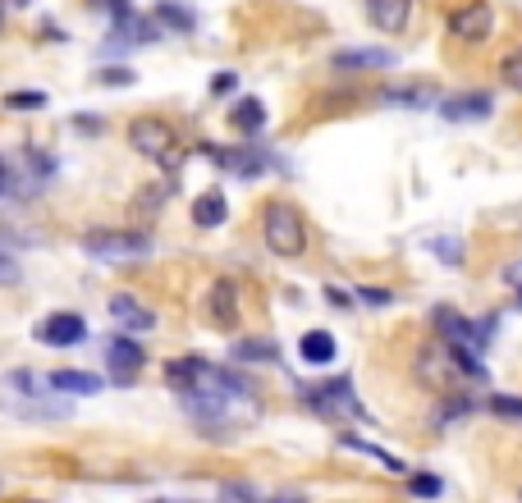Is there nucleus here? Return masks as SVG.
Wrapping results in <instances>:
<instances>
[{
    "mask_svg": "<svg viewBox=\"0 0 522 503\" xmlns=\"http://www.w3.org/2000/svg\"><path fill=\"white\" fill-rule=\"evenodd\" d=\"M165 380L179 389L184 407L202 421V426H225L229 407L252 403V385L239 371L211 366V362H202V357H179V362H170L165 366Z\"/></svg>",
    "mask_w": 522,
    "mask_h": 503,
    "instance_id": "1",
    "label": "nucleus"
},
{
    "mask_svg": "<svg viewBox=\"0 0 522 503\" xmlns=\"http://www.w3.org/2000/svg\"><path fill=\"white\" fill-rule=\"evenodd\" d=\"M413 375H417V385H422L426 394H435V398H458L463 394V380H468V375L458 371L449 343H440V339H426L422 348H417Z\"/></svg>",
    "mask_w": 522,
    "mask_h": 503,
    "instance_id": "2",
    "label": "nucleus"
},
{
    "mask_svg": "<svg viewBox=\"0 0 522 503\" xmlns=\"http://www.w3.org/2000/svg\"><path fill=\"white\" fill-rule=\"evenodd\" d=\"M261 238H266V247H271L275 257L294 261L307 252V225L303 215H298V206L289 202H266L261 206Z\"/></svg>",
    "mask_w": 522,
    "mask_h": 503,
    "instance_id": "3",
    "label": "nucleus"
},
{
    "mask_svg": "<svg viewBox=\"0 0 522 503\" xmlns=\"http://www.w3.org/2000/svg\"><path fill=\"white\" fill-rule=\"evenodd\" d=\"M83 252L92 261H106V266H129V261L152 257V238L138 234V229H92L83 238Z\"/></svg>",
    "mask_w": 522,
    "mask_h": 503,
    "instance_id": "4",
    "label": "nucleus"
},
{
    "mask_svg": "<svg viewBox=\"0 0 522 503\" xmlns=\"http://www.w3.org/2000/svg\"><path fill=\"white\" fill-rule=\"evenodd\" d=\"M445 28H449V42L468 46V51H481V46H490V37H495V5H490V0H463L458 10H449Z\"/></svg>",
    "mask_w": 522,
    "mask_h": 503,
    "instance_id": "5",
    "label": "nucleus"
},
{
    "mask_svg": "<svg viewBox=\"0 0 522 503\" xmlns=\"http://www.w3.org/2000/svg\"><path fill=\"white\" fill-rule=\"evenodd\" d=\"M129 142H133V151H142L147 161L165 165V170H174V165H179V133H174L161 115L133 119V124H129Z\"/></svg>",
    "mask_w": 522,
    "mask_h": 503,
    "instance_id": "6",
    "label": "nucleus"
},
{
    "mask_svg": "<svg viewBox=\"0 0 522 503\" xmlns=\"http://www.w3.org/2000/svg\"><path fill=\"white\" fill-rule=\"evenodd\" d=\"M303 398H307V407H312V412H321L326 421H358V417H367V412H362V403L353 398V385H348V380H326V385H312V389H303Z\"/></svg>",
    "mask_w": 522,
    "mask_h": 503,
    "instance_id": "7",
    "label": "nucleus"
},
{
    "mask_svg": "<svg viewBox=\"0 0 522 503\" xmlns=\"http://www.w3.org/2000/svg\"><path fill=\"white\" fill-rule=\"evenodd\" d=\"M431 325H435V339H445L449 348H458V353H468V357H486V339H481L477 321H468L463 311L435 307L431 311Z\"/></svg>",
    "mask_w": 522,
    "mask_h": 503,
    "instance_id": "8",
    "label": "nucleus"
},
{
    "mask_svg": "<svg viewBox=\"0 0 522 503\" xmlns=\"http://www.w3.org/2000/svg\"><path fill=\"white\" fill-rule=\"evenodd\" d=\"M435 110L449 124H481V119L495 115V97L490 92H454V97H445Z\"/></svg>",
    "mask_w": 522,
    "mask_h": 503,
    "instance_id": "9",
    "label": "nucleus"
},
{
    "mask_svg": "<svg viewBox=\"0 0 522 503\" xmlns=\"http://www.w3.org/2000/svg\"><path fill=\"white\" fill-rule=\"evenodd\" d=\"M399 65V55L385 51V46H348V51H335L330 69L339 74H371V69H394Z\"/></svg>",
    "mask_w": 522,
    "mask_h": 503,
    "instance_id": "10",
    "label": "nucleus"
},
{
    "mask_svg": "<svg viewBox=\"0 0 522 503\" xmlns=\"http://www.w3.org/2000/svg\"><path fill=\"white\" fill-rule=\"evenodd\" d=\"M37 339H42L46 348H74V343L87 339V321L78 311H55V316H46V321L37 325Z\"/></svg>",
    "mask_w": 522,
    "mask_h": 503,
    "instance_id": "11",
    "label": "nucleus"
},
{
    "mask_svg": "<svg viewBox=\"0 0 522 503\" xmlns=\"http://www.w3.org/2000/svg\"><path fill=\"white\" fill-rule=\"evenodd\" d=\"M367 19L376 33H408L413 0H367Z\"/></svg>",
    "mask_w": 522,
    "mask_h": 503,
    "instance_id": "12",
    "label": "nucleus"
},
{
    "mask_svg": "<svg viewBox=\"0 0 522 503\" xmlns=\"http://www.w3.org/2000/svg\"><path fill=\"white\" fill-rule=\"evenodd\" d=\"M110 321L129 334H147V330H156V311L142 307V302L129 298V293H115V298H110Z\"/></svg>",
    "mask_w": 522,
    "mask_h": 503,
    "instance_id": "13",
    "label": "nucleus"
},
{
    "mask_svg": "<svg viewBox=\"0 0 522 503\" xmlns=\"http://www.w3.org/2000/svg\"><path fill=\"white\" fill-rule=\"evenodd\" d=\"M381 101L385 106H403V110H431L445 97H440V87L435 83H394L381 92Z\"/></svg>",
    "mask_w": 522,
    "mask_h": 503,
    "instance_id": "14",
    "label": "nucleus"
},
{
    "mask_svg": "<svg viewBox=\"0 0 522 503\" xmlns=\"http://www.w3.org/2000/svg\"><path fill=\"white\" fill-rule=\"evenodd\" d=\"M106 362H110V371H115V380H120V385H129L133 375L142 371V362H147V357H142V348L133 339L115 334V339H106Z\"/></svg>",
    "mask_w": 522,
    "mask_h": 503,
    "instance_id": "15",
    "label": "nucleus"
},
{
    "mask_svg": "<svg viewBox=\"0 0 522 503\" xmlns=\"http://www.w3.org/2000/svg\"><path fill=\"white\" fill-rule=\"evenodd\" d=\"M207 307H211L216 330H234V325H239V284H234V279H216Z\"/></svg>",
    "mask_w": 522,
    "mask_h": 503,
    "instance_id": "16",
    "label": "nucleus"
},
{
    "mask_svg": "<svg viewBox=\"0 0 522 503\" xmlns=\"http://www.w3.org/2000/svg\"><path fill=\"white\" fill-rule=\"evenodd\" d=\"M46 385L55 389V394L65 398V394H74V398H87V394H101V375H92V371H51L46 375Z\"/></svg>",
    "mask_w": 522,
    "mask_h": 503,
    "instance_id": "17",
    "label": "nucleus"
},
{
    "mask_svg": "<svg viewBox=\"0 0 522 503\" xmlns=\"http://www.w3.org/2000/svg\"><path fill=\"white\" fill-rule=\"evenodd\" d=\"M298 357H303L307 366H330L339 357V343L330 330H307L303 339H298Z\"/></svg>",
    "mask_w": 522,
    "mask_h": 503,
    "instance_id": "18",
    "label": "nucleus"
},
{
    "mask_svg": "<svg viewBox=\"0 0 522 503\" xmlns=\"http://www.w3.org/2000/svg\"><path fill=\"white\" fill-rule=\"evenodd\" d=\"M193 225L197 229H216V225H225V215H229V202H225V193H216V188H207L202 197H193Z\"/></svg>",
    "mask_w": 522,
    "mask_h": 503,
    "instance_id": "19",
    "label": "nucleus"
},
{
    "mask_svg": "<svg viewBox=\"0 0 522 503\" xmlns=\"http://www.w3.org/2000/svg\"><path fill=\"white\" fill-rule=\"evenodd\" d=\"M207 156L220 165V170L239 174V179H257L261 165H266V161L257 156V151H216V147H207Z\"/></svg>",
    "mask_w": 522,
    "mask_h": 503,
    "instance_id": "20",
    "label": "nucleus"
},
{
    "mask_svg": "<svg viewBox=\"0 0 522 503\" xmlns=\"http://www.w3.org/2000/svg\"><path fill=\"white\" fill-rule=\"evenodd\" d=\"M115 37L120 42H129V46H138V42H156L161 37V28H156V19H147V14H124V19H115Z\"/></svg>",
    "mask_w": 522,
    "mask_h": 503,
    "instance_id": "21",
    "label": "nucleus"
},
{
    "mask_svg": "<svg viewBox=\"0 0 522 503\" xmlns=\"http://www.w3.org/2000/svg\"><path fill=\"white\" fill-rule=\"evenodd\" d=\"M229 357L234 362H243V366H266V362H280V348H275L271 339H239L234 348H229Z\"/></svg>",
    "mask_w": 522,
    "mask_h": 503,
    "instance_id": "22",
    "label": "nucleus"
},
{
    "mask_svg": "<svg viewBox=\"0 0 522 503\" xmlns=\"http://www.w3.org/2000/svg\"><path fill=\"white\" fill-rule=\"evenodd\" d=\"M229 124H234L239 133H248V138H252V133L266 129V106H261L257 97H243L239 106L229 110Z\"/></svg>",
    "mask_w": 522,
    "mask_h": 503,
    "instance_id": "23",
    "label": "nucleus"
},
{
    "mask_svg": "<svg viewBox=\"0 0 522 503\" xmlns=\"http://www.w3.org/2000/svg\"><path fill=\"white\" fill-rule=\"evenodd\" d=\"M495 78H500V87H509V92H518V97H522V42H513L509 51L500 55Z\"/></svg>",
    "mask_w": 522,
    "mask_h": 503,
    "instance_id": "24",
    "label": "nucleus"
},
{
    "mask_svg": "<svg viewBox=\"0 0 522 503\" xmlns=\"http://www.w3.org/2000/svg\"><path fill=\"white\" fill-rule=\"evenodd\" d=\"M156 23H170L174 33H193L197 28L193 10H188V5H174V0H161V5H156Z\"/></svg>",
    "mask_w": 522,
    "mask_h": 503,
    "instance_id": "25",
    "label": "nucleus"
},
{
    "mask_svg": "<svg viewBox=\"0 0 522 503\" xmlns=\"http://www.w3.org/2000/svg\"><path fill=\"white\" fill-rule=\"evenodd\" d=\"M431 252H435V261H445V266H463V261H468V243H463V238H431Z\"/></svg>",
    "mask_w": 522,
    "mask_h": 503,
    "instance_id": "26",
    "label": "nucleus"
},
{
    "mask_svg": "<svg viewBox=\"0 0 522 503\" xmlns=\"http://www.w3.org/2000/svg\"><path fill=\"white\" fill-rule=\"evenodd\" d=\"M486 407L495 412V417H504V421H522V398L518 394H490Z\"/></svg>",
    "mask_w": 522,
    "mask_h": 503,
    "instance_id": "27",
    "label": "nucleus"
},
{
    "mask_svg": "<svg viewBox=\"0 0 522 503\" xmlns=\"http://www.w3.org/2000/svg\"><path fill=\"white\" fill-rule=\"evenodd\" d=\"M408 490H413L417 499H435L445 485H440V476H431V471H417V476H408Z\"/></svg>",
    "mask_w": 522,
    "mask_h": 503,
    "instance_id": "28",
    "label": "nucleus"
},
{
    "mask_svg": "<svg viewBox=\"0 0 522 503\" xmlns=\"http://www.w3.org/2000/svg\"><path fill=\"white\" fill-rule=\"evenodd\" d=\"M14 284H23V266L0 247V289H14Z\"/></svg>",
    "mask_w": 522,
    "mask_h": 503,
    "instance_id": "29",
    "label": "nucleus"
},
{
    "mask_svg": "<svg viewBox=\"0 0 522 503\" xmlns=\"http://www.w3.org/2000/svg\"><path fill=\"white\" fill-rule=\"evenodd\" d=\"M5 106H10V110H42L46 106V92H10V97H5Z\"/></svg>",
    "mask_w": 522,
    "mask_h": 503,
    "instance_id": "30",
    "label": "nucleus"
},
{
    "mask_svg": "<svg viewBox=\"0 0 522 503\" xmlns=\"http://www.w3.org/2000/svg\"><path fill=\"white\" fill-rule=\"evenodd\" d=\"M358 298H362V302H371V307H390L394 293H390V289H376V284H362Z\"/></svg>",
    "mask_w": 522,
    "mask_h": 503,
    "instance_id": "31",
    "label": "nucleus"
},
{
    "mask_svg": "<svg viewBox=\"0 0 522 503\" xmlns=\"http://www.w3.org/2000/svg\"><path fill=\"white\" fill-rule=\"evenodd\" d=\"M97 83H110V87H129V83H133V74H129V69H101V74H97Z\"/></svg>",
    "mask_w": 522,
    "mask_h": 503,
    "instance_id": "32",
    "label": "nucleus"
},
{
    "mask_svg": "<svg viewBox=\"0 0 522 503\" xmlns=\"http://www.w3.org/2000/svg\"><path fill=\"white\" fill-rule=\"evenodd\" d=\"M211 92H216V97H229V92H234V74L211 78Z\"/></svg>",
    "mask_w": 522,
    "mask_h": 503,
    "instance_id": "33",
    "label": "nucleus"
},
{
    "mask_svg": "<svg viewBox=\"0 0 522 503\" xmlns=\"http://www.w3.org/2000/svg\"><path fill=\"white\" fill-rule=\"evenodd\" d=\"M101 5H106V10H110V19H124V14H133V5H129V0H101Z\"/></svg>",
    "mask_w": 522,
    "mask_h": 503,
    "instance_id": "34",
    "label": "nucleus"
},
{
    "mask_svg": "<svg viewBox=\"0 0 522 503\" xmlns=\"http://www.w3.org/2000/svg\"><path fill=\"white\" fill-rule=\"evenodd\" d=\"M14 193V174H10V165L0 161V197H10Z\"/></svg>",
    "mask_w": 522,
    "mask_h": 503,
    "instance_id": "35",
    "label": "nucleus"
},
{
    "mask_svg": "<svg viewBox=\"0 0 522 503\" xmlns=\"http://www.w3.org/2000/svg\"><path fill=\"white\" fill-rule=\"evenodd\" d=\"M0 19H5V5H0Z\"/></svg>",
    "mask_w": 522,
    "mask_h": 503,
    "instance_id": "36",
    "label": "nucleus"
},
{
    "mask_svg": "<svg viewBox=\"0 0 522 503\" xmlns=\"http://www.w3.org/2000/svg\"><path fill=\"white\" fill-rule=\"evenodd\" d=\"M518 503H522V490H518Z\"/></svg>",
    "mask_w": 522,
    "mask_h": 503,
    "instance_id": "37",
    "label": "nucleus"
},
{
    "mask_svg": "<svg viewBox=\"0 0 522 503\" xmlns=\"http://www.w3.org/2000/svg\"><path fill=\"white\" fill-rule=\"evenodd\" d=\"M0 490H5V481H0Z\"/></svg>",
    "mask_w": 522,
    "mask_h": 503,
    "instance_id": "38",
    "label": "nucleus"
}]
</instances>
